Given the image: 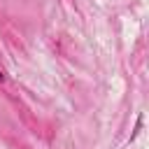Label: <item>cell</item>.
<instances>
[{
	"mask_svg": "<svg viewBox=\"0 0 149 149\" xmlns=\"http://www.w3.org/2000/svg\"><path fill=\"white\" fill-rule=\"evenodd\" d=\"M5 79H7V74H5V70L0 68V84H5Z\"/></svg>",
	"mask_w": 149,
	"mask_h": 149,
	"instance_id": "1",
	"label": "cell"
}]
</instances>
